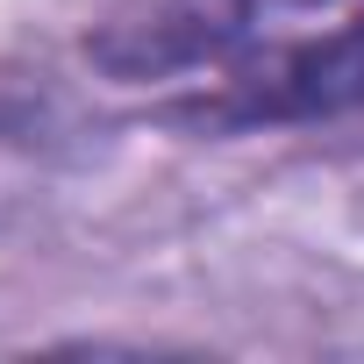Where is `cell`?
Returning <instances> with one entry per match:
<instances>
[{"label":"cell","mask_w":364,"mask_h":364,"mask_svg":"<svg viewBox=\"0 0 364 364\" xmlns=\"http://www.w3.org/2000/svg\"><path fill=\"white\" fill-rule=\"evenodd\" d=\"M86 58L178 129H300L364 114V0H122Z\"/></svg>","instance_id":"1"}]
</instances>
